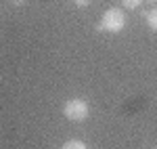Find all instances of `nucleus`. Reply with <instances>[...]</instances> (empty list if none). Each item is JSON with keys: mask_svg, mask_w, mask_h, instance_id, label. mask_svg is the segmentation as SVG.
I'll use <instances>...</instances> for the list:
<instances>
[{"mask_svg": "<svg viewBox=\"0 0 157 149\" xmlns=\"http://www.w3.org/2000/svg\"><path fill=\"white\" fill-rule=\"evenodd\" d=\"M126 27V15L121 9H107L103 13V19L97 25V32H109V34H120Z\"/></svg>", "mask_w": 157, "mask_h": 149, "instance_id": "1", "label": "nucleus"}, {"mask_svg": "<svg viewBox=\"0 0 157 149\" xmlns=\"http://www.w3.org/2000/svg\"><path fill=\"white\" fill-rule=\"evenodd\" d=\"M90 113V107L84 99H69L63 105V116L71 122H84Z\"/></svg>", "mask_w": 157, "mask_h": 149, "instance_id": "2", "label": "nucleus"}, {"mask_svg": "<svg viewBox=\"0 0 157 149\" xmlns=\"http://www.w3.org/2000/svg\"><path fill=\"white\" fill-rule=\"evenodd\" d=\"M149 2H155V0H149Z\"/></svg>", "mask_w": 157, "mask_h": 149, "instance_id": "8", "label": "nucleus"}, {"mask_svg": "<svg viewBox=\"0 0 157 149\" xmlns=\"http://www.w3.org/2000/svg\"><path fill=\"white\" fill-rule=\"evenodd\" d=\"M13 6H23V4H27V0H11Z\"/></svg>", "mask_w": 157, "mask_h": 149, "instance_id": "7", "label": "nucleus"}, {"mask_svg": "<svg viewBox=\"0 0 157 149\" xmlns=\"http://www.w3.org/2000/svg\"><path fill=\"white\" fill-rule=\"evenodd\" d=\"M147 23H149V27H151L153 32H157V9L147 13Z\"/></svg>", "mask_w": 157, "mask_h": 149, "instance_id": "4", "label": "nucleus"}, {"mask_svg": "<svg viewBox=\"0 0 157 149\" xmlns=\"http://www.w3.org/2000/svg\"><path fill=\"white\" fill-rule=\"evenodd\" d=\"M140 4H143V0H121V6H124V9H128V11L138 9Z\"/></svg>", "mask_w": 157, "mask_h": 149, "instance_id": "5", "label": "nucleus"}, {"mask_svg": "<svg viewBox=\"0 0 157 149\" xmlns=\"http://www.w3.org/2000/svg\"><path fill=\"white\" fill-rule=\"evenodd\" d=\"M73 4H75V6H80V9H86V6L90 4V0H73Z\"/></svg>", "mask_w": 157, "mask_h": 149, "instance_id": "6", "label": "nucleus"}, {"mask_svg": "<svg viewBox=\"0 0 157 149\" xmlns=\"http://www.w3.org/2000/svg\"><path fill=\"white\" fill-rule=\"evenodd\" d=\"M61 149H88V147H86L84 141H80V139H71V141L63 143V147H61Z\"/></svg>", "mask_w": 157, "mask_h": 149, "instance_id": "3", "label": "nucleus"}]
</instances>
